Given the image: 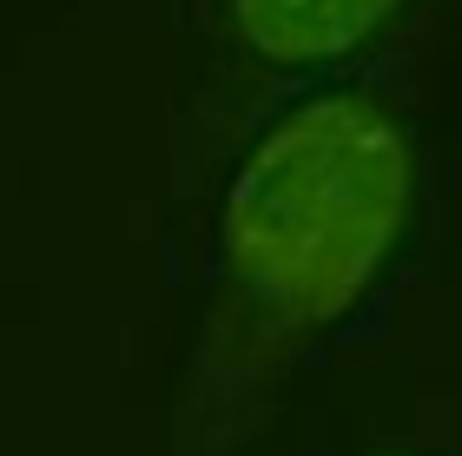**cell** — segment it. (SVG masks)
<instances>
[{
    "mask_svg": "<svg viewBox=\"0 0 462 456\" xmlns=\"http://www.w3.org/2000/svg\"><path fill=\"white\" fill-rule=\"evenodd\" d=\"M370 456H403V450H370Z\"/></svg>",
    "mask_w": 462,
    "mask_h": 456,
    "instance_id": "obj_3",
    "label": "cell"
},
{
    "mask_svg": "<svg viewBox=\"0 0 462 456\" xmlns=\"http://www.w3.org/2000/svg\"><path fill=\"white\" fill-rule=\"evenodd\" d=\"M403 0H231V27L271 67H318L370 40Z\"/></svg>",
    "mask_w": 462,
    "mask_h": 456,
    "instance_id": "obj_2",
    "label": "cell"
},
{
    "mask_svg": "<svg viewBox=\"0 0 462 456\" xmlns=\"http://www.w3.org/2000/svg\"><path fill=\"white\" fill-rule=\"evenodd\" d=\"M410 133L364 93H318L238 165L218 219L225 318L238 350L278 364L370 292L410 225Z\"/></svg>",
    "mask_w": 462,
    "mask_h": 456,
    "instance_id": "obj_1",
    "label": "cell"
}]
</instances>
